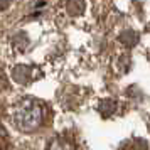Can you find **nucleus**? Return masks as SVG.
<instances>
[{
  "label": "nucleus",
  "mask_w": 150,
  "mask_h": 150,
  "mask_svg": "<svg viewBox=\"0 0 150 150\" xmlns=\"http://www.w3.org/2000/svg\"><path fill=\"white\" fill-rule=\"evenodd\" d=\"M42 106L37 100H22L14 108V123L22 132H34L42 123Z\"/></svg>",
  "instance_id": "f257e3e1"
},
{
  "label": "nucleus",
  "mask_w": 150,
  "mask_h": 150,
  "mask_svg": "<svg viewBox=\"0 0 150 150\" xmlns=\"http://www.w3.org/2000/svg\"><path fill=\"white\" fill-rule=\"evenodd\" d=\"M49 150H73L71 149V145L68 142H64V140H56L52 142V145L49 147Z\"/></svg>",
  "instance_id": "f03ea898"
},
{
  "label": "nucleus",
  "mask_w": 150,
  "mask_h": 150,
  "mask_svg": "<svg viewBox=\"0 0 150 150\" xmlns=\"http://www.w3.org/2000/svg\"><path fill=\"white\" fill-rule=\"evenodd\" d=\"M128 150H137V149H128Z\"/></svg>",
  "instance_id": "7ed1b4c3"
}]
</instances>
